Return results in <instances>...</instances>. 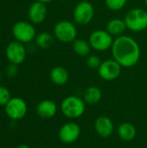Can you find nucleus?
Segmentation results:
<instances>
[{"mask_svg": "<svg viewBox=\"0 0 147 148\" xmlns=\"http://www.w3.org/2000/svg\"><path fill=\"white\" fill-rule=\"evenodd\" d=\"M111 49L113 59L124 68L135 66L140 59L141 50L139 44L129 36L122 35L116 37Z\"/></svg>", "mask_w": 147, "mask_h": 148, "instance_id": "f257e3e1", "label": "nucleus"}, {"mask_svg": "<svg viewBox=\"0 0 147 148\" xmlns=\"http://www.w3.org/2000/svg\"><path fill=\"white\" fill-rule=\"evenodd\" d=\"M77 28L68 20L57 22L53 29V35L56 40L63 43H72L77 38Z\"/></svg>", "mask_w": 147, "mask_h": 148, "instance_id": "f03ea898", "label": "nucleus"}, {"mask_svg": "<svg viewBox=\"0 0 147 148\" xmlns=\"http://www.w3.org/2000/svg\"><path fill=\"white\" fill-rule=\"evenodd\" d=\"M126 28L133 32H140L147 29V11L141 8L130 10L125 16Z\"/></svg>", "mask_w": 147, "mask_h": 148, "instance_id": "7ed1b4c3", "label": "nucleus"}, {"mask_svg": "<svg viewBox=\"0 0 147 148\" xmlns=\"http://www.w3.org/2000/svg\"><path fill=\"white\" fill-rule=\"evenodd\" d=\"M83 99L75 95L66 97L61 103V110L62 114L69 119H77L81 117L86 109Z\"/></svg>", "mask_w": 147, "mask_h": 148, "instance_id": "20e7f679", "label": "nucleus"}, {"mask_svg": "<svg viewBox=\"0 0 147 148\" xmlns=\"http://www.w3.org/2000/svg\"><path fill=\"white\" fill-rule=\"evenodd\" d=\"M11 31L15 40L24 44L32 42L36 36V31L34 24L28 21L21 20L15 23L12 26Z\"/></svg>", "mask_w": 147, "mask_h": 148, "instance_id": "39448f33", "label": "nucleus"}, {"mask_svg": "<svg viewBox=\"0 0 147 148\" xmlns=\"http://www.w3.org/2000/svg\"><path fill=\"white\" fill-rule=\"evenodd\" d=\"M94 16V5L88 1H80L75 6L73 10V19L79 25H87L90 23Z\"/></svg>", "mask_w": 147, "mask_h": 148, "instance_id": "423d86ee", "label": "nucleus"}, {"mask_svg": "<svg viewBox=\"0 0 147 148\" xmlns=\"http://www.w3.org/2000/svg\"><path fill=\"white\" fill-rule=\"evenodd\" d=\"M107 30L104 29H96L93 31L89 37L88 42L91 45V48L96 51H106L112 48L114 39Z\"/></svg>", "mask_w": 147, "mask_h": 148, "instance_id": "0eeeda50", "label": "nucleus"}, {"mask_svg": "<svg viewBox=\"0 0 147 148\" xmlns=\"http://www.w3.org/2000/svg\"><path fill=\"white\" fill-rule=\"evenodd\" d=\"M5 56L10 63L22 64L27 56V49L24 43L16 40L10 42L5 48Z\"/></svg>", "mask_w": 147, "mask_h": 148, "instance_id": "6e6552de", "label": "nucleus"}, {"mask_svg": "<svg viewBox=\"0 0 147 148\" xmlns=\"http://www.w3.org/2000/svg\"><path fill=\"white\" fill-rule=\"evenodd\" d=\"M4 110L9 118L16 121L23 119L28 110L26 101L20 97H11L9 102L4 106Z\"/></svg>", "mask_w": 147, "mask_h": 148, "instance_id": "1a4fd4ad", "label": "nucleus"}, {"mask_svg": "<svg viewBox=\"0 0 147 148\" xmlns=\"http://www.w3.org/2000/svg\"><path fill=\"white\" fill-rule=\"evenodd\" d=\"M121 66L113 58L107 59L101 62L100 68L98 69L99 75L101 79L105 81H113L117 79L121 73Z\"/></svg>", "mask_w": 147, "mask_h": 148, "instance_id": "9d476101", "label": "nucleus"}, {"mask_svg": "<svg viewBox=\"0 0 147 148\" xmlns=\"http://www.w3.org/2000/svg\"><path fill=\"white\" fill-rule=\"evenodd\" d=\"M81 134V127L75 122H68L62 125L58 133L60 140L64 144H72L75 142Z\"/></svg>", "mask_w": 147, "mask_h": 148, "instance_id": "9b49d317", "label": "nucleus"}, {"mask_svg": "<svg viewBox=\"0 0 147 148\" xmlns=\"http://www.w3.org/2000/svg\"><path fill=\"white\" fill-rule=\"evenodd\" d=\"M47 7L46 4L38 1L33 2L28 10V17L30 23L33 24H40L43 23L47 17Z\"/></svg>", "mask_w": 147, "mask_h": 148, "instance_id": "f8f14e48", "label": "nucleus"}, {"mask_svg": "<svg viewBox=\"0 0 147 148\" xmlns=\"http://www.w3.org/2000/svg\"><path fill=\"white\" fill-rule=\"evenodd\" d=\"M94 129L97 134L102 138H108L113 133V123L107 116H100L94 122Z\"/></svg>", "mask_w": 147, "mask_h": 148, "instance_id": "ddd939ff", "label": "nucleus"}, {"mask_svg": "<svg viewBox=\"0 0 147 148\" xmlns=\"http://www.w3.org/2000/svg\"><path fill=\"white\" fill-rule=\"evenodd\" d=\"M56 104L50 100H43L40 101L36 107V114L44 119H50L56 114Z\"/></svg>", "mask_w": 147, "mask_h": 148, "instance_id": "4468645a", "label": "nucleus"}, {"mask_svg": "<svg viewBox=\"0 0 147 148\" xmlns=\"http://www.w3.org/2000/svg\"><path fill=\"white\" fill-rule=\"evenodd\" d=\"M51 82L57 86H62L66 84L69 79L68 71L62 66H56L53 68L49 73Z\"/></svg>", "mask_w": 147, "mask_h": 148, "instance_id": "2eb2a0df", "label": "nucleus"}, {"mask_svg": "<svg viewBox=\"0 0 147 148\" xmlns=\"http://www.w3.org/2000/svg\"><path fill=\"white\" fill-rule=\"evenodd\" d=\"M126 25L124 19L121 18H113L107 23V31L112 36H120L124 34L126 29Z\"/></svg>", "mask_w": 147, "mask_h": 148, "instance_id": "dca6fc26", "label": "nucleus"}, {"mask_svg": "<svg viewBox=\"0 0 147 148\" xmlns=\"http://www.w3.org/2000/svg\"><path fill=\"white\" fill-rule=\"evenodd\" d=\"M117 133L121 140L125 141H131L135 138L137 132L135 127L133 124L129 122H123L119 126Z\"/></svg>", "mask_w": 147, "mask_h": 148, "instance_id": "f3484780", "label": "nucleus"}, {"mask_svg": "<svg viewBox=\"0 0 147 148\" xmlns=\"http://www.w3.org/2000/svg\"><path fill=\"white\" fill-rule=\"evenodd\" d=\"M102 97L101 90L96 86H90L87 88L83 94V100L88 104H96L98 103Z\"/></svg>", "mask_w": 147, "mask_h": 148, "instance_id": "a211bd4d", "label": "nucleus"}, {"mask_svg": "<svg viewBox=\"0 0 147 148\" xmlns=\"http://www.w3.org/2000/svg\"><path fill=\"white\" fill-rule=\"evenodd\" d=\"M72 48L74 52L80 56H88L90 55L91 51V45L88 41L81 39V38H76L72 42Z\"/></svg>", "mask_w": 147, "mask_h": 148, "instance_id": "6ab92c4d", "label": "nucleus"}, {"mask_svg": "<svg viewBox=\"0 0 147 148\" xmlns=\"http://www.w3.org/2000/svg\"><path fill=\"white\" fill-rule=\"evenodd\" d=\"M35 42L37 47L42 49H50L54 42H55V36L54 35L49 33V32H41L39 34H36V36L35 38Z\"/></svg>", "mask_w": 147, "mask_h": 148, "instance_id": "aec40b11", "label": "nucleus"}, {"mask_svg": "<svg viewBox=\"0 0 147 148\" xmlns=\"http://www.w3.org/2000/svg\"><path fill=\"white\" fill-rule=\"evenodd\" d=\"M127 3V0H105L107 7L113 11L122 10Z\"/></svg>", "mask_w": 147, "mask_h": 148, "instance_id": "412c9836", "label": "nucleus"}, {"mask_svg": "<svg viewBox=\"0 0 147 148\" xmlns=\"http://www.w3.org/2000/svg\"><path fill=\"white\" fill-rule=\"evenodd\" d=\"M101 62H102V61L96 55H89V56H88L87 60H86L87 66L91 69H98L100 68Z\"/></svg>", "mask_w": 147, "mask_h": 148, "instance_id": "4be33fe9", "label": "nucleus"}, {"mask_svg": "<svg viewBox=\"0 0 147 148\" xmlns=\"http://www.w3.org/2000/svg\"><path fill=\"white\" fill-rule=\"evenodd\" d=\"M10 99L11 95L10 90L6 87L0 85V106L4 107Z\"/></svg>", "mask_w": 147, "mask_h": 148, "instance_id": "5701e85b", "label": "nucleus"}, {"mask_svg": "<svg viewBox=\"0 0 147 148\" xmlns=\"http://www.w3.org/2000/svg\"><path fill=\"white\" fill-rule=\"evenodd\" d=\"M6 75L8 77H15L17 73H18V65L16 64H13V63H10L7 67H6Z\"/></svg>", "mask_w": 147, "mask_h": 148, "instance_id": "b1692460", "label": "nucleus"}, {"mask_svg": "<svg viewBox=\"0 0 147 148\" xmlns=\"http://www.w3.org/2000/svg\"><path fill=\"white\" fill-rule=\"evenodd\" d=\"M36 1H38V2H41V3H51L53 2L54 0H36Z\"/></svg>", "mask_w": 147, "mask_h": 148, "instance_id": "393cba45", "label": "nucleus"}, {"mask_svg": "<svg viewBox=\"0 0 147 148\" xmlns=\"http://www.w3.org/2000/svg\"><path fill=\"white\" fill-rule=\"evenodd\" d=\"M16 148H29V147L28 145H25V144H21V145H19L18 147H16Z\"/></svg>", "mask_w": 147, "mask_h": 148, "instance_id": "a878e982", "label": "nucleus"}, {"mask_svg": "<svg viewBox=\"0 0 147 148\" xmlns=\"http://www.w3.org/2000/svg\"><path fill=\"white\" fill-rule=\"evenodd\" d=\"M1 80H2V75H1V73H0V82H1Z\"/></svg>", "mask_w": 147, "mask_h": 148, "instance_id": "bb28decb", "label": "nucleus"}, {"mask_svg": "<svg viewBox=\"0 0 147 148\" xmlns=\"http://www.w3.org/2000/svg\"><path fill=\"white\" fill-rule=\"evenodd\" d=\"M145 3H146V5L147 6V0H145Z\"/></svg>", "mask_w": 147, "mask_h": 148, "instance_id": "cd10ccee", "label": "nucleus"}, {"mask_svg": "<svg viewBox=\"0 0 147 148\" xmlns=\"http://www.w3.org/2000/svg\"><path fill=\"white\" fill-rule=\"evenodd\" d=\"M0 148H3V147H0Z\"/></svg>", "mask_w": 147, "mask_h": 148, "instance_id": "c85d7f7f", "label": "nucleus"}]
</instances>
